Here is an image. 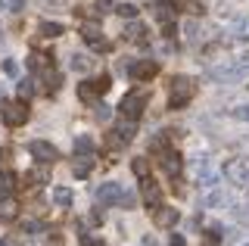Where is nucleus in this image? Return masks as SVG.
Listing matches in <instances>:
<instances>
[{
    "label": "nucleus",
    "instance_id": "79ce46f5",
    "mask_svg": "<svg viewBox=\"0 0 249 246\" xmlns=\"http://www.w3.org/2000/svg\"><path fill=\"white\" fill-rule=\"evenodd\" d=\"M0 246H10V243H3V240H0Z\"/></svg>",
    "mask_w": 249,
    "mask_h": 246
},
{
    "label": "nucleus",
    "instance_id": "e433bc0d",
    "mask_svg": "<svg viewBox=\"0 0 249 246\" xmlns=\"http://www.w3.org/2000/svg\"><path fill=\"white\" fill-rule=\"evenodd\" d=\"M22 6H25V0H10V10L13 13H22Z\"/></svg>",
    "mask_w": 249,
    "mask_h": 246
},
{
    "label": "nucleus",
    "instance_id": "4be33fe9",
    "mask_svg": "<svg viewBox=\"0 0 249 246\" xmlns=\"http://www.w3.org/2000/svg\"><path fill=\"white\" fill-rule=\"evenodd\" d=\"M53 203L62 206V209H69V206H72V190H69V187H56V190H53Z\"/></svg>",
    "mask_w": 249,
    "mask_h": 246
},
{
    "label": "nucleus",
    "instance_id": "2f4dec72",
    "mask_svg": "<svg viewBox=\"0 0 249 246\" xmlns=\"http://www.w3.org/2000/svg\"><path fill=\"white\" fill-rule=\"evenodd\" d=\"M231 115L237 122H249V103H243V106H237V109H231Z\"/></svg>",
    "mask_w": 249,
    "mask_h": 246
},
{
    "label": "nucleus",
    "instance_id": "39448f33",
    "mask_svg": "<svg viewBox=\"0 0 249 246\" xmlns=\"http://www.w3.org/2000/svg\"><path fill=\"white\" fill-rule=\"evenodd\" d=\"M215 10L221 19L240 22V19H249V0H218Z\"/></svg>",
    "mask_w": 249,
    "mask_h": 246
},
{
    "label": "nucleus",
    "instance_id": "49530a36",
    "mask_svg": "<svg viewBox=\"0 0 249 246\" xmlns=\"http://www.w3.org/2000/svg\"><path fill=\"white\" fill-rule=\"evenodd\" d=\"M246 246H249V243H246Z\"/></svg>",
    "mask_w": 249,
    "mask_h": 246
},
{
    "label": "nucleus",
    "instance_id": "f3484780",
    "mask_svg": "<svg viewBox=\"0 0 249 246\" xmlns=\"http://www.w3.org/2000/svg\"><path fill=\"white\" fill-rule=\"evenodd\" d=\"M134 134H137V119H128V115H124V119L119 122V128H115V141H119V143H131Z\"/></svg>",
    "mask_w": 249,
    "mask_h": 246
},
{
    "label": "nucleus",
    "instance_id": "6e6552de",
    "mask_svg": "<svg viewBox=\"0 0 249 246\" xmlns=\"http://www.w3.org/2000/svg\"><path fill=\"white\" fill-rule=\"evenodd\" d=\"M109 90V75H100L97 81H84V84H78V97L84 100V103H93L100 94H106Z\"/></svg>",
    "mask_w": 249,
    "mask_h": 246
},
{
    "label": "nucleus",
    "instance_id": "c03bdc74",
    "mask_svg": "<svg viewBox=\"0 0 249 246\" xmlns=\"http://www.w3.org/2000/svg\"><path fill=\"white\" fill-rule=\"evenodd\" d=\"M0 159H3V153H0Z\"/></svg>",
    "mask_w": 249,
    "mask_h": 246
},
{
    "label": "nucleus",
    "instance_id": "72a5a7b5",
    "mask_svg": "<svg viewBox=\"0 0 249 246\" xmlns=\"http://www.w3.org/2000/svg\"><path fill=\"white\" fill-rule=\"evenodd\" d=\"M134 203H137V196H134V193H122V203H119V206H124V209H131Z\"/></svg>",
    "mask_w": 249,
    "mask_h": 246
},
{
    "label": "nucleus",
    "instance_id": "7ed1b4c3",
    "mask_svg": "<svg viewBox=\"0 0 249 246\" xmlns=\"http://www.w3.org/2000/svg\"><path fill=\"white\" fill-rule=\"evenodd\" d=\"M224 178L233 187H249V156H237L224 165Z\"/></svg>",
    "mask_w": 249,
    "mask_h": 246
},
{
    "label": "nucleus",
    "instance_id": "20e7f679",
    "mask_svg": "<svg viewBox=\"0 0 249 246\" xmlns=\"http://www.w3.org/2000/svg\"><path fill=\"white\" fill-rule=\"evenodd\" d=\"M184 32H187V41H190L193 47H202V44H209V41L218 35L212 25H206V22H196V19H187Z\"/></svg>",
    "mask_w": 249,
    "mask_h": 246
},
{
    "label": "nucleus",
    "instance_id": "a211bd4d",
    "mask_svg": "<svg viewBox=\"0 0 249 246\" xmlns=\"http://www.w3.org/2000/svg\"><path fill=\"white\" fill-rule=\"evenodd\" d=\"M90 168H93V153H75V162H72L75 178H88Z\"/></svg>",
    "mask_w": 249,
    "mask_h": 246
},
{
    "label": "nucleus",
    "instance_id": "4c0bfd02",
    "mask_svg": "<svg viewBox=\"0 0 249 246\" xmlns=\"http://www.w3.org/2000/svg\"><path fill=\"white\" fill-rule=\"evenodd\" d=\"M171 246H187V240L181 234H171Z\"/></svg>",
    "mask_w": 249,
    "mask_h": 246
},
{
    "label": "nucleus",
    "instance_id": "ddd939ff",
    "mask_svg": "<svg viewBox=\"0 0 249 246\" xmlns=\"http://www.w3.org/2000/svg\"><path fill=\"white\" fill-rule=\"evenodd\" d=\"M28 153L37 159V162H47V165H53V162H56V156H59L56 147H53V143H47V141H31L28 143Z\"/></svg>",
    "mask_w": 249,
    "mask_h": 246
},
{
    "label": "nucleus",
    "instance_id": "4468645a",
    "mask_svg": "<svg viewBox=\"0 0 249 246\" xmlns=\"http://www.w3.org/2000/svg\"><path fill=\"white\" fill-rule=\"evenodd\" d=\"M140 196H143V203L153 206V209L162 203V187L150 178V175H146V178H140Z\"/></svg>",
    "mask_w": 249,
    "mask_h": 246
},
{
    "label": "nucleus",
    "instance_id": "423d86ee",
    "mask_svg": "<svg viewBox=\"0 0 249 246\" xmlns=\"http://www.w3.org/2000/svg\"><path fill=\"white\" fill-rule=\"evenodd\" d=\"M119 109H122V115H128V119H140L143 109H146V94H143V90H131V94H124L122 103H119Z\"/></svg>",
    "mask_w": 249,
    "mask_h": 246
},
{
    "label": "nucleus",
    "instance_id": "f257e3e1",
    "mask_svg": "<svg viewBox=\"0 0 249 246\" xmlns=\"http://www.w3.org/2000/svg\"><path fill=\"white\" fill-rule=\"evenodd\" d=\"M246 75H249V56L237 59V63H221V66L209 69L206 78L215 81V84H237V81H243Z\"/></svg>",
    "mask_w": 249,
    "mask_h": 246
},
{
    "label": "nucleus",
    "instance_id": "9d476101",
    "mask_svg": "<svg viewBox=\"0 0 249 246\" xmlns=\"http://www.w3.org/2000/svg\"><path fill=\"white\" fill-rule=\"evenodd\" d=\"M81 37L88 41V47H93V50H109V41L103 37V32H100V22H84V25H81Z\"/></svg>",
    "mask_w": 249,
    "mask_h": 246
},
{
    "label": "nucleus",
    "instance_id": "7c9ffc66",
    "mask_svg": "<svg viewBox=\"0 0 249 246\" xmlns=\"http://www.w3.org/2000/svg\"><path fill=\"white\" fill-rule=\"evenodd\" d=\"M206 206H231V196H224V193H212L206 199Z\"/></svg>",
    "mask_w": 249,
    "mask_h": 246
},
{
    "label": "nucleus",
    "instance_id": "1a4fd4ad",
    "mask_svg": "<svg viewBox=\"0 0 249 246\" xmlns=\"http://www.w3.org/2000/svg\"><path fill=\"white\" fill-rule=\"evenodd\" d=\"M0 115H3V122L10 128H19V125H25V122H28V106L25 103H3Z\"/></svg>",
    "mask_w": 249,
    "mask_h": 246
},
{
    "label": "nucleus",
    "instance_id": "bb28decb",
    "mask_svg": "<svg viewBox=\"0 0 249 246\" xmlns=\"http://www.w3.org/2000/svg\"><path fill=\"white\" fill-rule=\"evenodd\" d=\"M16 90H19V97H22V100H28L31 94H35V81H31V78H22L19 84H16Z\"/></svg>",
    "mask_w": 249,
    "mask_h": 246
},
{
    "label": "nucleus",
    "instance_id": "a18cd8bd",
    "mask_svg": "<svg viewBox=\"0 0 249 246\" xmlns=\"http://www.w3.org/2000/svg\"><path fill=\"white\" fill-rule=\"evenodd\" d=\"M246 88H249V84H246Z\"/></svg>",
    "mask_w": 249,
    "mask_h": 246
},
{
    "label": "nucleus",
    "instance_id": "58836bf2",
    "mask_svg": "<svg viewBox=\"0 0 249 246\" xmlns=\"http://www.w3.org/2000/svg\"><path fill=\"white\" fill-rule=\"evenodd\" d=\"M81 246H100L97 237H81Z\"/></svg>",
    "mask_w": 249,
    "mask_h": 246
},
{
    "label": "nucleus",
    "instance_id": "aec40b11",
    "mask_svg": "<svg viewBox=\"0 0 249 246\" xmlns=\"http://www.w3.org/2000/svg\"><path fill=\"white\" fill-rule=\"evenodd\" d=\"M25 181H28V184H50V165H47V162H37V165L25 175Z\"/></svg>",
    "mask_w": 249,
    "mask_h": 246
},
{
    "label": "nucleus",
    "instance_id": "a19ab883",
    "mask_svg": "<svg viewBox=\"0 0 249 246\" xmlns=\"http://www.w3.org/2000/svg\"><path fill=\"white\" fill-rule=\"evenodd\" d=\"M0 100H3V88H0Z\"/></svg>",
    "mask_w": 249,
    "mask_h": 246
},
{
    "label": "nucleus",
    "instance_id": "f03ea898",
    "mask_svg": "<svg viewBox=\"0 0 249 246\" xmlns=\"http://www.w3.org/2000/svg\"><path fill=\"white\" fill-rule=\"evenodd\" d=\"M193 94H196L193 78H187V75H175V78H171V88H168V106H171V109H181V106H187L193 100Z\"/></svg>",
    "mask_w": 249,
    "mask_h": 246
},
{
    "label": "nucleus",
    "instance_id": "2eb2a0df",
    "mask_svg": "<svg viewBox=\"0 0 249 246\" xmlns=\"http://www.w3.org/2000/svg\"><path fill=\"white\" fill-rule=\"evenodd\" d=\"M178 218H181V212L175 209V206H156V212H153V221H156V228H175L178 225Z\"/></svg>",
    "mask_w": 249,
    "mask_h": 246
},
{
    "label": "nucleus",
    "instance_id": "a878e982",
    "mask_svg": "<svg viewBox=\"0 0 249 246\" xmlns=\"http://www.w3.org/2000/svg\"><path fill=\"white\" fill-rule=\"evenodd\" d=\"M115 13H119L122 19H128V22L137 19V6H134V3H119V6H115Z\"/></svg>",
    "mask_w": 249,
    "mask_h": 246
},
{
    "label": "nucleus",
    "instance_id": "c85d7f7f",
    "mask_svg": "<svg viewBox=\"0 0 249 246\" xmlns=\"http://www.w3.org/2000/svg\"><path fill=\"white\" fill-rule=\"evenodd\" d=\"M131 168H134L137 178H146V175H150V162H146V159H134V162H131Z\"/></svg>",
    "mask_w": 249,
    "mask_h": 246
},
{
    "label": "nucleus",
    "instance_id": "412c9836",
    "mask_svg": "<svg viewBox=\"0 0 249 246\" xmlns=\"http://www.w3.org/2000/svg\"><path fill=\"white\" fill-rule=\"evenodd\" d=\"M146 28L143 25H140V22H134V19H131V25L128 28H124V41H134V44H146Z\"/></svg>",
    "mask_w": 249,
    "mask_h": 246
},
{
    "label": "nucleus",
    "instance_id": "393cba45",
    "mask_svg": "<svg viewBox=\"0 0 249 246\" xmlns=\"http://www.w3.org/2000/svg\"><path fill=\"white\" fill-rule=\"evenodd\" d=\"M59 35H62L59 22H44V25H41V37H59Z\"/></svg>",
    "mask_w": 249,
    "mask_h": 246
},
{
    "label": "nucleus",
    "instance_id": "c9c22d12",
    "mask_svg": "<svg viewBox=\"0 0 249 246\" xmlns=\"http://www.w3.org/2000/svg\"><path fill=\"white\" fill-rule=\"evenodd\" d=\"M3 69H6V75H16V72H19V66H16L13 59H6V63H3Z\"/></svg>",
    "mask_w": 249,
    "mask_h": 246
},
{
    "label": "nucleus",
    "instance_id": "f704fd0d",
    "mask_svg": "<svg viewBox=\"0 0 249 246\" xmlns=\"http://www.w3.org/2000/svg\"><path fill=\"white\" fill-rule=\"evenodd\" d=\"M187 13L190 16H202V3H187Z\"/></svg>",
    "mask_w": 249,
    "mask_h": 246
},
{
    "label": "nucleus",
    "instance_id": "b1692460",
    "mask_svg": "<svg viewBox=\"0 0 249 246\" xmlns=\"http://www.w3.org/2000/svg\"><path fill=\"white\" fill-rule=\"evenodd\" d=\"M13 187H16V175L0 172V193H13Z\"/></svg>",
    "mask_w": 249,
    "mask_h": 246
},
{
    "label": "nucleus",
    "instance_id": "37998d69",
    "mask_svg": "<svg viewBox=\"0 0 249 246\" xmlns=\"http://www.w3.org/2000/svg\"><path fill=\"white\" fill-rule=\"evenodd\" d=\"M0 10H3V3H0Z\"/></svg>",
    "mask_w": 249,
    "mask_h": 246
},
{
    "label": "nucleus",
    "instance_id": "6ab92c4d",
    "mask_svg": "<svg viewBox=\"0 0 249 246\" xmlns=\"http://www.w3.org/2000/svg\"><path fill=\"white\" fill-rule=\"evenodd\" d=\"M69 69L78 75H88L90 69H93V59L88 56V53H72V59H69Z\"/></svg>",
    "mask_w": 249,
    "mask_h": 246
},
{
    "label": "nucleus",
    "instance_id": "5701e85b",
    "mask_svg": "<svg viewBox=\"0 0 249 246\" xmlns=\"http://www.w3.org/2000/svg\"><path fill=\"white\" fill-rule=\"evenodd\" d=\"M75 153H93V137L78 134V137H75Z\"/></svg>",
    "mask_w": 249,
    "mask_h": 246
},
{
    "label": "nucleus",
    "instance_id": "0eeeda50",
    "mask_svg": "<svg viewBox=\"0 0 249 246\" xmlns=\"http://www.w3.org/2000/svg\"><path fill=\"white\" fill-rule=\"evenodd\" d=\"M122 184H115V181H109V184H100L97 190H93V199H97L100 203V209H103V206H119L122 203Z\"/></svg>",
    "mask_w": 249,
    "mask_h": 246
},
{
    "label": "nucleus",
    "instance_id": "ea45409f",
    "mask_svg": "<svg viewBox=\"0 0 249 246\" xmlns=\"http://www.w3.org/2000/svg\"><path fill=\"white\" fill-rule=\"evenodd\" d=\"M156 6H175V0H153Z\"/></svg>",
    "mask_w": 249,
    "mask_h": 246
},
{
    "label": "nucleus",
    "instance_id": "c756f323",
    "mask_svg": "<svg viewBox=\"0 0 249 246\" xmlns=\"http://www.w3.org/2000/svg\"><path fill=\"white\" fill-rule=\"evenodd\" d=\"M93 115H97L100 122H109V115H112V109H109L106 103H100V100H97V103H93Z\"/></svg>",
    "mask_w": 249,
    "mask_h": 246
},
{
    "label": "nucleus",
    "instance_id": "f8f14e48",
    "mask_svg": "<svg viewBox=\"0 0 249 246\" xmlns=\"http://www.w3.org/2000/svg\"><path fill=\"white\" fill-rule=\"evenodd\" d=\"M159 165H162V172H165L168 178H178V175H181V153L175 147H165L159 153Z\"/></svg>",
    "mask_w": 249,
    "mask_h": 246
},
{
    "label": "nucleus",
    "instance_id": "dca6fc26",
    "mask_svg": "<svg viewBox=\"0 0 249 246\" xmlns=\"http://www.w3.org/2000/svg\"><path fill=\"white\" fill-rule=\"evenodd\" d=\"M19 218V199L13 193H0V221H13Z\"/></svg>",
    "mask_w": 249,
    "mask_h": 246
},
{
    "label": "nucleus",
    "instance_id": "9b49d317",
    "mask_svg": "<svg viewBox=\"0 0 249 246\" xmlns=\"http://www.w3.org/2000/svg\"><path fill=\"white\" fill-rule=\"evenodd\" d=\"M128 75L134 81H150L159 75V63H153V59H137V63L128 66Z\"/></svg>",
    "mask_w": 249,
    "mask_h": 246
},
{
    "label": "nucleus",
    "instance_id": "473e14b6",
    "mask_svg": "<svg viewBox=\"0 0 249 246\" xmlns=\"http://www.w3.org/2000/svg\"><path fill=\"white\" fill-rule=\"evenodd\" d=\"M97 10H100V13H109V10H115V0H97Z\"/></svg>",
    "mask_w": 249,
    "mask_h": 246
},
{
    "label": "nucleus",
    "instance_id": "cd10ccee",
    "mask_svg": "<svg viewBox=\"0 0 249 246\" xmlns=\"http://www.w3.org/2000/svg\"><path fill=\"white\" fill-rule=\"evenodd\" d=\"M233 41H249V19L237 22V32H233Z\"/></svg>",
    "mask_w": 249,
    "mask_h": 246
}]
</instances>
